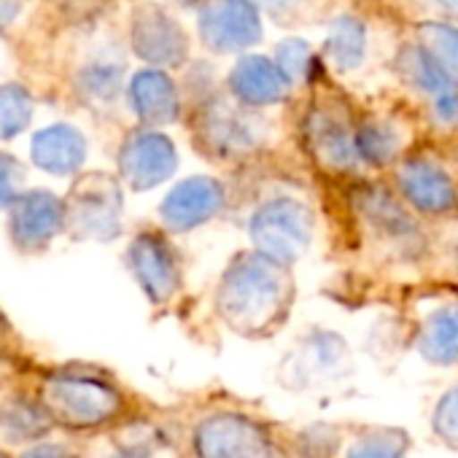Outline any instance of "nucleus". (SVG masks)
<instances>
[{
    "mask_svg": "<svg viewBox=\"0 0 458 458\" xmlns=\"http://www.w3.org/2000/svg\"><path fill=\"white\" fill-rule=\"evenodd\" d=\"M178 167V151L173 140L154 130H140L130 135L119 151V173L135 191L154 189L165 183Z\"/></svg>",
    "mask_w": 458,
    "mask_h": 458,
    "instance_id": "7",
    "label": "nucleus"
},
{
    "mask_svg": "<svg viewBox=\"0 0 458 458\" xmlns=\"http://www.w3.org/2000/svg\"><path fill=\"white\" fill-rule=\"evenodd\" d=\"M292 84L294 81L284 73L278 63L259 55L241 57L229 73V89H233L235 100L251 108L284 103L292 92Z\"/></svg>",
    "mask_w": 458,
    "mask_h": 458,
    "instance_id": "15",
    "label": "nucleus"
},
{
    "mask_svg": "<svg viewBox=\"0 0 458 458\" xmlns=\"http://www.w3.org/2000/svg\"><path fill=\"white\" fill-rule=\"evenodd\" d=\"M33 116V100L22 87H0V140L20 135Z\"/></svg>",
    "mask_w": 458,
    "mask_h": 458,
    "instance_id": "24",
    "label": "nucleus"
},
{
    "mask_svg": "<svg viewBox=\"0 0 458 458\" xmlns=\"http://www.w3.org/2000/svg\"><path fill=\"white\" fill-rule=\"evenodd\" d=\"M434 4H437L442 12H447L450 17H455V20H458V0H434Z\"/></svg>",
    "mask_w": 458,
    "mask_h": 458,
    "instance_id": "32",
    "label": "nucleus"
},
{
    "mask_svg": "<svg viewBox=\"0 0 458 458\" xmlns=\"http://www.w3.org/2000/svg\"><path fill=\"white\" fill-rule=\"evenodd\" d=\"M65 226L73 238L108 243L122 233V191L106 173L76 181L65 199Z\"/></svg>",
    "mask_w": 458,
    "mask_h": 458,
    "instance_id": "3",
    "label": "nucleus"
},
{
    "mask_svg": "<svg viewBox=\"0 0 458 458\" xmlns=\"http://www.w3.org/2000/svg\"><path fill=\"white\" fill-rule=\"evenodd\" d=\"M418 348L434 364L458 361V305L439 308L426 318Z\"/></svg>",
    "mask_w": 458,
    "mask_h": 458,
    "instance_id": "20",
    "label": "nucleus"
},
{
    "mask_svg": "<svg viewBox=\"0 0 458 458\" xmlns=\"http://www.w3.org/2000/svg\"><path fill=\"white\" fill-rule=\"evenodd\" d=\"M0 458H6V455H4V453H0Z\"/></svg>",
    "mask_w": 458,
    "mask_h": 458,
    "instance_id": "35",
    "label": "nucleus"
},
{
    "mask_svg": "<svg viewBox=\"0 0 458 458\" xmlns=\"http://www.w3.org/2000/svg\"><path fill=\"white\" fill-rule=\"evenodd\" d=\"M276 63L284 68V73L292 81H310L318 73V60H316L313 47L308 41H300V38L281 41L278 52H276Z\"/></svg>",
    "mask_w": 458,
    "mask_h": 458,
    "instance_id": "25",
    "label": "nucleus"
},
{
    "mask_svg": "<svg viewBox=\"0 0 458 458\" xmlns=\"http://www.w3.org/2000/svg\"><path fill=\"white\" fill-rule=\"evenodd\" d=\"M324 52H327V60L337 71H343V73L356 71L364 63V55H367V28H364V22L351 17V14H343V17L332 20Z\"/></svg>",
    "mask_w": 458,
    "mask_h": 458,
    "instance_id": "18",
    "label": "nucleus"
},
{
    "mask_svg": "<svg viewBox=\"0 0 458 458\" xmlns=\"http://www.w3.org/2000/svg\"><path fill=\"white\" fill-rule=\"evenodd\" d=\"M197 25L202 44L218 55L246 52L262 41V14L254 0H205Z\"/></svg>",
    "mask_w": 458,
    "mask_h": 458,
    "instance_id": "5",
    "label": "nucleus"
},
{
    "mask_svg": "<svg viewBox=\"0 0 458 458\" xmlns=\"http://www.w3.org/2000/svg\"><path fill=\"white\" fill-rule=\"evenodd\" d=\"M224 199L226 191L221 181L208 175H191L170 189V194L159 205V213L173 233H189V229L210 221L224 208Z\"/></svg>",
    "mask_w": 458,
    "mask_h": 458,
    "instance_id": "11",
    "label": "nucleus"
},
{
    "mask_svg": "<svg viewBox=\"0 0 458 458\" xmlns=\"http://www.w3.org/2000/svg\"><path fill=\"white\" fill-rule=\"evenodd\" d=\"M404 450H407V437L402 431L383 428L356 442L348 458H402Z\"/></svg>",
    "mask_w": 458,
    "mask_h": 458,
    "instance_id": "26",
    "label": "nucleus"
},
{
    "mask_svg": "<svg viewBox=\"0 0 458 458\" xmlns=\"http://www.w3.org/2000/svg\"><path fill=\"white\" fill-rule=\"evenodd\" d=\"M25 458H63V453H60L57 447H47V445H41V447L30 450Z\"/></svg>",
    "mask_w": 458,
    "mask_h": 458,
    "instance_id": "31",
    "label": "nucleus"
},
{
    "mask_svg": "<svg viewBox=\"0 0 458 458\" xmlns=\"http://www.w3.org/2000/svg\"><path fill=\"white\" fill-rule=\"evenodd\" d=\"M130 267L148 294L151 302H167L175 289H178V262L173 246L157 235V233H143L132 241L127 251Z\"/></svg>",
    "mask_w": 458,
    "mask_h": 458,
    "instance_id": "14",
    "label": "nucleus"
},
{
    "mask_svg": "<svg viewBox=\"0 0 458 458\" xmlns=\"http://www.w3.org/2000/svg\"><path fill=\"white\" fill-rule=\"evenodd\" d=\"M122 79H124V65L108 55H100L81 68L79 89L92 103H111L122 89Z\"/></svg>",
    "mask_w": 458,
    "mask_h": 458,
    "instance_id": "22",
    "label": "nucleus"
},
{
    "mask_svg": "<svg viewBox=\"0 0 458 458\" xmlns=\"http://www.w3.org/2000/svg\"><path fill=\"white\" fill-rule=\"evenodd\" d=\"M434 428L450 447H458V386L439 402L434 412Z\"/></svg>",
    "mask_w": 458,
    "mask_h": 458,
    "instance_id": "28",
    "label": "nucleus"
},
{
    "mask_svg": "<svg viewBox=\"0 0 458 458\" xmlns=\"http://www.w3.org/2000/svg\"><path fill=\"white\" fill-rule=\"evenodd\" d=\"M87 154V140L79 130L57 124L36 132L33 138V162L52 175H73Z\"/></svg>",
    "mask_w": 458,
    "mask_h": 458,
    "instance_id": "17",
    "label": "nucleus"
},
{
    "mask_svg": "<svg viewBox=\"0 0 458 458\" xmlns=\"http://www.w3.org/2000/svg\"><path fill=\"white\" fill-rule=\"evenodd\" d=\"M259 4L270 12V14H286V12H292V9H297L302 0H259Z\"/></svg>",
    "mask_w": 458,
    "mask_h": 458,
    "instance_id": "29",
    "label": "nucleus"
},
{
    "mask_svg": "<svg viewBox=\"0 0 458 458\" xmlns=\"http://www.w3.org/2000/svg\"><path fill=\"white\" fill-rule=\"evenodd\" d=\"M197 135L218 157H241L262 143V124L243 108L213 103L202 108Z\"/></svg>",
    "mask_w": 458,
    "mask_h": 458,
    "instance_id": "10",
    "label": "nucleus"
},
{
    "mask_svg": "<svg viewBox=\"0 0 458 458\" xmlns=\"http://www.w3.org/2000/svg\"><path fill=\"white\" fill-rule=\"evenodd\" d=\"M399 189L404 199L428 216H445L458 208V186L431 159L410 157L399 167Z\"/></svg>",
    "mask_w": 458,
    "mask_h": 458,
    "instance_id": "13",
    "label": "nucleus"
},
{
    "mask_svg": "<svg viewBox=\"0 0 458 458\" xmlns=\"http://www.w3.org/2000/svg\"><path fill=\"white\" fill-rule=\"evenodd\" d=\"M292 302V278L286 265L262 251L233 259L221 276L216 308L221 318L243 335H265L286 318Z\"/></svg>",
    "mask_w": 458,
    "mask_h": 458,
    "instance_id": "1",
    "label": "nucleus"
},
{
    "mask_svg": "<svg viewBox=\"0 0 458 458\" xmlns=\"http://www.w3.org/2000/svg\"><path fill=\"white\" fill-rule=\"evenodd\" d=\"M194 450L199 458H270V442L259 426L238 415H218L197 428Z\"/></svg>",
    "mask_w": 458,
    "mask_h": 458,
    "instance_id": "9",
    "label": "nucleus"
},
{
    "mask_svg": "<svg viewBox=\"0 0 458 458\" xmlns=\"http://www.w3.org/2000/svg\"><path fill=\"white\" fill-rule=\"evenodd\" d=\"M418 47L458 87V28L442 22L418 25Z\"/></svg>",
    "mask_w": 458,
    "mask_h": 458,
    "instance_id": "21",
    "label": "nucleus"
},
{
    "mask_svg": "<svg viewBox=\"0 0 458 458\" xmlns=\"http://www.w3.org/2000/svg\"><path fill=\"white\" fill-rule=\"evenodd\" d=\"M22 183H25L22 165L14 157L0 151V208H9V205H14L22 197L20 194Z\"/></svg>",
    "mask_w": 458,
    "mask_h": 458,
    "instance_id": "27",
    "label": "nucleus"
},
{
    "mask_svg": "<svg viewBox=\"0 0 458 458\" xmlns=\"http://www.w3.org/2000/svg\"><path fill=\"white\" fill-rule=\"evenodd\" d=\"M65 226V202L49 191L22 194L12 205V241L22 251L47 249Z\"/></svg>",
    "mask_w": 458,
    "mask_h": 458,
    "instance_id": "12",
    "label": "nucleus"
},
{
    "mask_svg": "<svg viewBox=\"0 0 458 458\" xmlns=\"http://www.w3.org/2000/svg\"><path fill=\"white\" fill-rule=\"evenodd\" d=\"M130 41L135 55L157 68H178L189 55V38L183 28L154 4L135 9Z\"/></svg>",
    "mask_w": 458,
    "mask_h": 458,
    "instance_id": "6",
    "label": "nucleus"
},
{
    "mask_svg": "<svg viewBox=\"0 0 458 458\" xmlns=\"http://www.w3.org/2000/svg\"><path fill=\"white\" fill-rule=\"evenodd\" d=\"M356 148H359V159H364L369 165H388L399 154L402 138L391 122L367 119L356 130Z\"/></svg>",
    "mask_w": 458,
    "mask_h": 458,
    "instance_id": "23",
    "label": "nucleus"
},
{
    "mask_svg": "<svg viewBox=\"0 0 458 458\" xmlns=\"http://www.w3.org/2000/svg\"><path fill=\"white\" fill-rule=\"evenodd\" d=\"M308 154L318 162V167L329 173H351L359 162L356 148V132L348 127V122L332 108H310L302 124Z\"/></svg>",
    "mask_w": 458,
    "mask_h": 458,
    "instance_id": "8",
    "label": "nucleus"
},
{
    "mask_svg": "<svg viewBox=\"0 0 458 458\" xmlns=\"http://www.w3.org/2000/svg\"><path fill=\"white\" fill-rule=\"evenodd\" d=\"M359 205H361V213L364 218L380 229L386 238H394V241H410L415 238V224L410 218V213L383 189H364L359 194Z\"/></svg>",
    "mask_w": 458,
    "mask_h": 458,
    "instance_id": "19",
    "label": "nucleus"
},
{
    "mask_svg": "<svg viewBox=\"0 0 458 458\" xmlns=\"http://www.w3.org/2000/svg\"><path fill=\"white\" fill-rule=\"evenodd\" d=\"M251 241L257 251L281 265H294L313 241V213L294 197H273L251 216Z\"/></svg>",
    "mask_w": 458,
    "mask_h": 458,
    "instance_id": "2",
    "label": "nucleus"
},
{
    "mask_svg": "<svg viewBox=\"0 0 458 458\" xmlns=\"http://www.w3.org/2000/svg\"><path fill=\"white\" fill-rule=\"evenodd\" d=\"M0 335H4V321H0Z\"/></svg>",
    "mask_w": 458,
    "mask_h": 458,
    "instance_id": "34",
    "label": "nucleus"
},
{
    "mask_svg": "<svg viewBox=\"0 0 458 458\" xmlns=\"http://www.w3.org/2000/svg\"><path fill=\"white\" fill-rule=\"evenodd\" d=\"M44 407L65 426H98L119 415L122 396L95 377H55L44 386Z\"/></svg>",
    "mask_w": 458,
    "mask_h": 458,
    "instance_id": "4",
    "label": "nucleus"
},
{
    "mask_svg": "<svg viewBox=\"0 0 458 458\" xmlns=\"http://www.w3.org/2000/svg\"><path fill=\"white\" fill-rule=\"evenodd\" d=\"M119 458H138V455H119Z\"/></svg>",
    "mask_w": 458,
    "mask_h": 458,
    "instance_id": "33",
    "label": "nucleus"
},
{
    "mask_svg": "<svg viewBox=\"0 0 458 458\" xmlns=\"http://www.w3.org/2000/svg\"><path fill=\"white\" fill-rule=\"evenodd\" d=\"M130 106L146 124H170L178 116V89L173 79L157 68L140 71L130 81Z\"/></svg>",
    "mask_w": 458,
    "mask_h": 458,
    "instance_id": "16",
    "label": "nucleus"
},
{
    "mask_svg": "<svg viewBox=\"0 0 458 458\" xmlns=\"http://www.w3.org/2000/svg\"><path fill=\"white\" fill-rule=\"evenodd\" d=\"M20 12V0H0V28L12 22Z\"/></svg>",
    "mask_w": 458,
    "mask_h": 458,
    "instance_id": "30",
    "label": "nucleus"
}]
</instances>
